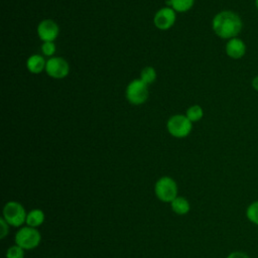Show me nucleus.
Returning a JSON list of instances; mask_svg holds the SVG:
<instances>
[{
	"label": "nucleus",
	"mask_w": 258,
	"mask_h": 258,
	"mask_svg": "<svg viewBox=\"0 0 258 258\" xmlns=\"http://www.w3.org/2000/svg\"><path fill=\"white\" fill-rule=\"evenodd\" d=\"M246 218L247 220L255 226H258V200L249 204L246 209Z\"/></svg>",
	"instance_id": "14"
},
{
	"label": "nucleus",
	"mask_w": 258,
	"mask_h": 258,
	"mask_svg": "<svg viewBox=\"0 0 258 258\" xmlns=\"http://www.w3.org/2000/svg\"><path fill=\"white\" fill-rule=\"evenodd\" d=\"M46 74L52 79H63L69 75L70 66L68 61L60 56H53L46 60Z\"/></svg>",
	"instance_id": "7"
},
{
	"label": "nucleus",
	"mask_w": 258,
	"mask_h": 258,
	"mask_svg": "<svg viewBox=\"0 0 258 258\" xmlns=\"http://www.w3.org/2000/svg\"><path fill=\"white\" fill-rule=\"evenodd\" d=\"M192 122L188 120V118L185 115L177 114L171 116L166 124L167 131L170 135L176 138H183L186 137L192 128L191 125Z\"/></svg>",
	"instance_id": "5"
},
{
	"label": "nucleus",
	"mask_w": 258,
	"mask_h": 258,
	"mask_svg": "<svg viewBox=\"0 0 258 258\" xmlns=\"http://www.w3.org/2000/svg\"><path fill=\"white\" fill-rule=\"evenodd\" d=\"M212 27L217 36L229 40L240 34L243 21L238 13L232 10H223L214 16Z\"/></svg>",
	"instance_id": "1"
},
{
	"label": "nucleus",
	"mask_w": 258,
	"mask_h": 258,
	"mask_svg": "<svg viewBox=\"0 0 258 258\" xmlns=\"http://www.w3.org/2000/svg\"><path fill=\"white\" fill-rule=\"evenodd\" d=\"M9 224L2 217L0 219V239H4L9 233Z\"/></svg>",
	"instance_id": "20"
},
{
	"label": "nucleus",
	"mask_w": 258,
	"mask_h": 258,
	"mask_svg": "<svg viewBox=\"0 0 258 258\" xmlns=\"http://www.w3.org/2000/svg\"><path fill=\"white\" fill-rule=\"evenodd\" d=\"M6 258H24V249L15 244L7 249Z\"/></svg>",
	"instance_id": "18"
},
{
	"label": "nucleus",
	"mask_w": 258,
	"mask_h": 258,
	"mask_svg": "<svg viewBox=\"0 0 258 258\" xmlns=\"http://www.w3.org/2000/svg\"><path fill=\"white\" fill-rule=\"evenodd\" d=\"M153 22L158 29L167 30L175 22V11L169 7L161 8L155 13Z\"/></svg>",
	"instance_id": "8"
},
{
	"label": "nucleus",
	"mask_w": 258,
	"mask_h": 258,
	"mask_svg": "<svg viewBox=\"0 0 258 258\" xmlns=\"http://www.w3.org/2000/svg\"><path fill=\"white\" fill-rule=\"evenodd\" d=\"M255 6H256V8L258 9V0H255Z\"/></svg>",
	"instance_id": "23"
},
{
	"label": "nucleus",
	"mask_w": 258,
	"mask_h": 258,
	"mask_svg": "<svg viewBox=\"0 0 258 258\" xmlns=\"http://www.w3.org/2000/svg\"><path fill=\"white\" fill-rule=\"evenodd\" d=\"M185 116L188 118L190 122H197L200 121L204 116L203 108L200 105H192L190 106L185 113Z\"/></svg>",
	"instance_id": "16"
},
{
	"label": "nucleus",
	"mask_w": 258,
	"mask_h": 258,
	"mask_svg": "<svg viewBox=\"0 0 258 258\" xmlns=\"http://www.w3.org/2000/svg\"><path fill=\"white\" fill-rule=\"evenodd\" d=\"M15 244L24 250H32L36 248L41 241V235L36 228L29 226L21 227L14 237Z\"/></svg>",
	"instance_id": "3"
},
{
	"label": "nucleus",
	"mask_w": 258,
	"mask_h": 258,
	"mask_svg": "<svg viewBox=\"0 0 258 258\" xmlns=\"http://www.w3.org/2000/svg\"><path fill=\"white\" fill-rule=\"evenodd\" d=\"M225 51L229 57L233 59H240L246 54L247 46L244 40H242L237 36L227 41L225 46Z\"/></svg>",
	"instance_id": "10"
},
{
	"label": "nucleus",
	"mask_w": 258,
	"mask_h": 258,
	"mask_svg": "<svg viewBox=\"0 0 258 258\" xmlns=\"http://www.w3.org/2000/svg\"><path fill=\"white\" fill-rule=\"evenodd\" d=\"M226 258H250V256L243 251H233Z\"/></svg>",
	"instance_id": "21"
},
{
	"label": "nucleus",
	"mask_w": 258,
	"mask_h": 258,
	"mask_svg": "<svg viewBox=\"0 0 258 258\" xmlns=\"http://www.w3.org/2000/svg\"><path fill=\"white\" fill-rule=\"evenodd\" d=\"M27 213L24 207L15 201H10L3 208V218L12 227H21L26 222Z\"/></svg>",
	"instance_id": "4"
},
{
	"label": "nucleus",
	"mask_w": 258,
	"mask_h": 258,
	"mask_svg": "<svg viewBox=\"0 0 258 258\" xmlns=\"http://www.w3.org/2000/svg\"><path fill=\"white\" fill-rule=\"evenodd\" d=\"M44 219H45L44 213L40 209H33L27 213L25 224L26 226L37 229L39 226L43 224Z\"/></svg>",
	"instance_id": "12"
},
{
	"label": "nucleus",
	"mask_w": 258,
	"mask_h": 258,
	"mask_svg": "<svg viewBox=\"0 0 258 258\" xmlns=\"http://www.w3.org/2000/svg\"><path fill=\"white\" fill-rule=\"evenodd\" d=\"M41 50H42L44 55L51 56L54 53V51H55V45H54L53 41H45V42H43L42 45H41Z\"/></svg>",
	"instance_id": "19"
},
{
	"label": "nucleus",
	"mask_w": 258,
	"mask_h": 258,
	"mask_svg": "<svg viewBox=\"0 0 258 258\" xmlns=\"http://www.w3.org/2000/svg\"><path fill=\"white\" fill-rule=\"evenodd\" d=\"M169 3L171 4L174 11L185 12L192 7L195 0H170Z\"/></svg>",
	"instance_id": "15"
},
{
	"label": "nucleus",
	"mask_w": 258,
	"mask_h": 258,
	"mask_svg": "<svg viewBox=\"0 0 258 258\" xmlns=\"http://www.w3.org/2000/svg\"><path fill=\"white\" fill-rule=\"evenodd\" d=\"M177 183L170 176H161L155 182V196L163 203H171L177 197Z\"/></svg>",
	"instance_id": "2"
},
{
	"label": "nucleus",
	"mask_w": 258,
	"mask_h": 258,
	"mask_svg": "<svg viewBox=\"0 0 258 258\" xmlns=\"http://www.w3.org/2000/svg\"><path fill=\"white\" fill-rule=\"evenodd\" d=\"M257 233H258V226H257Z\"/></svg>",
	"instance_id": "24"
},
{
	"label": "nucleus",
	"mask_w": 258,
	"mask_h": 258,
	"mask_svg": "<svg viewBox=\"0 0 258 258\" xmlns=\"http://www.w3.org/2000/svg\"><path fill=\"white\" fill-rule=\"evenodd\" d=\"M171 210L176 214V215H185L189 212L190 210V205L188 203V201L183 198V197H179L177 196L171 203Z\"/></svg>",
	"instance_id": "13"
},
{
	"label": "nucleus",
	"mask_w": 258,
	"mask_h": 258,
	"mask_svg": "<svg viewBox=\"0 0 258 258\" xmlns=\"http://www.w3.org/2000/svg\"><path fill=\"white\" fill-rule=\"evenodd\" d=\"M46 61L40 54H32L27 58L26 67L27 70L32 74H39L45 70Z\"/></svg>",
	"instance_id": "11"
},
{
	"label": "nucleus",
	"mask_w": 258,
	"mask_h": 258,
	"mask_svg": "<svg viewBox=\"0 0 258 258\" xmlns=\"http://www.w3.org/2000/svg\"><path fill=\"white\" fill-rule=\"evenodd\" d=\"M59 32L58 25L51 19H44L37 25L38 37L43 41H53Z\"/></svg>",
	"instance_id": "9"
},
{
	"label": "nucleus",
	"mask_w": 258,
	"mask_h": 258,
	"mask_svg": "<svg viewBox=\"0 0 258 258\" xmlns=\"http://www.w3.org/2000/svg\"><path fill=\"white\" fill-rule=\"evenodd\" d=\"M125 95L129 103L133 105H141L145 103L148 98V85L140 79L133 80L128 84Z\"/></svg>",
	"instance_id": "6"
},
{
	"label": "nucleus",
	"mask_w": 258,
	"mask_h": 258,
	"mask_svg": "<svg viewBox=\"0 0 258 258\" xmlns=\"http://www.w3.org/2000/svg\"><path fill=\"white\" fill-rule=\"evenodd\" d=\"M156 79V72L152 67H145L140 73V80L143 81L146 85L153 83Z\"/></svg>",
	"instance_id": "17"
},
{
	"label": "nucleus",
	"mask_w": 258,
	"mask_h": 258,
	"mask_svg": "<svg viewBox=\"0 0 258 258\" xmlns=\"http://www.w3.org/2000/svg\"><path fill=\"white\" fill-rule=\"evenodd\" d=\"M251 86H252V88H253L256 92H258V75L255 76V77L252 79V81H251Z\"/></svg>",
	"instance_id": "22"
}]
</instances>
